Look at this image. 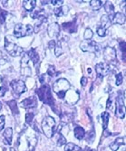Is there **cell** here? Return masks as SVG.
<instances>
[{
  "label": "cell",
  "mask_w": 126,
  "mask_h": 151,
  "mask_svg": "<svg viewBox=\"0 0 126 151\" xmlns=\"http://www.w3.org/2000/svg\"><path fill=\"white\" fill-rule=\"evenodd\" d=\"M35 93L37 94L41 101H43L45 104L51 106L52 109L54 111V100L53 98L51 89L48 85L46 84L42 85L39 89L35 90Z\"/></svg>",
  "instance_id": "6da1fadb"
},
{
  "label": "cell",
  "mask_w": 126,
  "mask_h": 151,
  "mask_svg": "<svg viewBox=\"0 0 126 151\" xmlns=\"http://www.w3.org/2000/svg\"><path fill=\"white\" fill-rule=\"evenodd\" d=\"M69 89H70V83L67 80L64 78L58 79L53 85L54 91L57 94V96L60 99H63L65 97V94L69 91Z\"/></svg>",
  "instance_id": "7a4b0ae2"
},
{
  "label": "cell",
  "mask_w": 126,
  "mask_h": 151,
  "mask_svg": "<svg viewBox=\"0 0 126 151\" xmlns=\"http://www.w3.org/2000/svg\"><path fill=\"white\" fill-rule=\"evenodd\" d=\"M42 129L44 131V134L46 136V138L51 139L54 136L55 130V120L54 118L47 116L44 119L42 122Z\"/></svg>",
  "instance_id": "3957f363"
},
{
  "label": "cell",
  "mask_w": 126,
  "mask_h": 151,
  "mask_svg": "<svg viewBox=\"0 0 126 151\" xmlns=\"http://www.w3.org/2000/svg\"><path fill=\"white\" fill-rule=\"evenodd\" d=\"M5 48L10 55L14 57L21 55L23 52V48L11 41L10 36H7L5 39Z\"/></svg>",
  "instance_id": "277c9868"
},
{
  "label": "cell",
  "mask_w": 126,
  "mask_h": 151,
  "mask_svg": "<svg viewBox=\"0 0 126 151\" xmlns=\"http://www.w3.org/2000/svg\"><path fill=\"white\" fill-rule=\"evenodd\" d=\"M33 32H34V28L30 24H16L15 28H14V35L17 38H22L25 36L31 35Z\"/></svg>",
  "instance_id": "5b68a950"
},
{
  "label": "cell",
  "mask_w": 126,
  "mask_h": 151,
  "mask_svg": "<svg viewBox=\"0 0 126 151\" xmlns=\"http://www.w3.org/2000/svg\"><path fill=\"white\" fill-rule=\"evenodd\" d=\"M80 48L83 52H98L100 51V45L93 40H85L80 44Z\"/></svg>",
  "instance_id": "8992f818"
},
{
  "label": "cell",
  "mask_w": 126,
  "mask_h": 151,
  "mask_svg": "<svg viewBox=\"0 0 126 151\" xmlns=\"http://www.w3.org/2000/svg\"><path fill=\"white\" fill-rule=\"evenodd\" d=\"M115 115L119 119H124L125 116V106H124V97L122 92H120L116 100V111Z\"/></svg>",
  "instance_id": "52a82bcc"
},
{
  "label": "cell",
  "mask_w": 126,
  "mask_h": 151,
  "mask_svg": "<svg viewBox=\"0 0 126 151\" xmlns=\"http://www.w3.org/2000/svg\"><path fill=\"white\" fill-rule=\"evenodd\" d=\"M29 61L30 58L27 52L24 53L21 59V74H23L24 76H30L32 74L31 68L29 66Z\"/></svg>",
  "instance_id": "ba28073f"
},
{
  "label": "cell",
  "mask_w": 126,
  "mask_h": 151,
  "mask_svg": "<svg viewBox=\"0 0 126 151\" xmlns=\"http://www.w3.org/2000/svg\"><path fill=\"white\" fill-rule=\"evenodd\" d=\"M11 87L13 89V91L15 93L17 97L24 93L26 91V86L25 84V82L21 80H14L11 81Z\"/></svg>",
  "instance_id": "9c48e42d"
},
{
  "label": "cell",
  "mask_w": 126,
  "mask_h": 151,
  "mask_svg": "<svg viewBox=\"0 0 126 151\" xmlns=\"http://www.w3.org/2000/svg\"><path fill=\"white\" fill-rule=\"evenodd\" d=\"M95 72L99 78H103L110 72V65L106 63H99L95 65Z\"/></svg>",
  "instance_id": "30bf717a"
},
{
  "label": "cell",
  "mask_w": 126,
  "mask_h": 151,
  "mask_svg": "<svg viewBox=\"0 0 126 151\" xmlns=\"http://www.w3.org/2000/svg\"><path fill=\"white\" fill-rule=\"evenodd\" d=\"M104 60L108 63L114 62L116 60V57H117L116 50L113 47H110V46L105 47L104 51Z\"/></svg>",
  "instance_id": "8fae6325"
},
{
  "label": "cell",
  "mask_w": 126,
  "mask_h": 151,
  "mask_svg": "<svg viewBox=\"0 0 126 151\" xmlns=\"http://www.w3.org/2000/svg\"><path fill=\"white\" fill-rule=\"evenodd\" d=\"M47 33L51 38H56L59 36L60 34V26L57 23H53L48 25L47 27Z\"/></svg>",
  "instance_id": "7c38bea8"
},
{
  "label": "cell",
  "mask_w": 126,
  "mask_h": 151,
  "mask_svg": "<svg viewBox=\"0 0 126 151\" xmlns=\"http://www.w3.org/2000/svg\"><path fill=\"white\" fill-rule=\"evenodd\" d=\"M20 106L24 109H33L35 108L37 106V100L36 97H34V96H31V97L27 98L25 100H24L23 101H21Z\"/></svg>",
  "instance_id": "4fadbf2b"
},
{
  "label": "cell",
  "mask_w": 126,
  "mask_h": 151,
  "mask_svg": "<svg viewBox=\"0 0 126 151\" xmlns=\"http://www.w3.org/2000/svg\"><path fill=\"white\" fill-rule=\"evenodd\" d=\"M62 27L63 29L65 31V32H68V33H75L77 31V28H78V24L76 23V19H75L74 21H70V22H66V23H64L62 24Z\"/></svg>",
  "instance_id": "5bb4252c"
},
{
  "label": "cell",
  "mask_w": 126,
  "mask_h": 151,
  "mask_svg": "<svg viewBox=\"0 0 126 151\" xmlns=\"http://www.w3.org/2000/svg\"><path fill=\"white\" fill-rule=\"evenodd\" d=\"M69 11V7L67 6H58V7H55L54 9V15L56 16L57 17H63L67 15V13Z\"/></svg>",
  "instance_id": "9a60e30c"
},
{
  "label": "cell",
  "mask_w": 126,
  "mask_h": 151,
  "mask_svg": "<svg viewBox=\"0 0 126 151\" xmlns=\"http://www.w3.org/2000/svg\"><path fill=\"white\" fill-rule=\"evenodd\" d=\"M112 20H113V22L115 24H123L125 23V16H124V14H122L121 12H117L114 15Z\"/></svg>",
  "instance_id": "2e32d148"
},
{
  "label": "cell",
  "mask_w": 126,
  "mask_h": 151,
  "mask_svg": "<svg viewBox=\"0 0 126 151\" xmlns=\"http://www.w3.org/2000/svg\"><path fill=\"white\" fill-rule=\"evenodd\" d=\"M4 139H5V143L7 145H11L12 143V137H13V129L12 128H7L5 129L4 133Z\"/></svg>",
  "instance_id": "e0dca14e"
},
{
  "label": "cell",
  "mask_w": 126,
  "mask_h": 151,
  "mask_svg": "<svg viewBox=\"0 0 126 151\" xmlns=\"http://www.w3.org/2000/svg\"><path fill=\"white\" fill-rule=\"evenodd\" d=\"M104 6L105 11L109 14V18H110V20H112V18H113L114 15L115 14L114 5L112 4V2H110V1H106L105 4L104 5Z\"/></svg>",
  "instance_id": "ac0fdd59"
},
{
  "label": "cell",
  "mask_w": 126,
  "mask_h": 151,
  "mask_svg": "<svg viewBox=\"0 0 126 151\" xmlns=\"http://www.w3.org/2000/svg\"><path fill=\"white\" fill-rule=\"evenodd\" d=\"M22 3H23V7L26 11H29V12H32L33 9L36 6V2L35 1V0H29V1L24 0Z\"/></svg>",
  "instance_id": "d6986e66"
},
{
  "label": "cell",
  "mask_w": 126,
  "mask_h": 151,
  "mask_svg": "<svg viewBox=\"0 0 126 151\" xmlns=\"http://www.w3.org/2000/svg\"><path fill=\"white\" fill-rule=\"evenodd\" d=\"M74 133H75V138H76L77 139H79V140L83 139V138H85V129H83L82 127H80V126H77V127L75 128Z\"/></svg>",
  "instance_id": "ffe728a7"
},
{
  "label": "cell",
  "mask_w": 126,
  "mask_h": 151,
  "mask_svg": "<svg viewBox=\"0 0 126 151\" xmlns=\"http://www.w3.org/2000/svg\"><path fill=\"white\" fill-rule=\"evenodd\" d=\"M7 105L10 108V109H11V111H12V113H13L14 116H17V115L19 114L17 104L16 101H14V100L13 101H9L7 102Z\"/></svg>",
  "instance_id": "44dd1931"
},
{
  "label": "cell",
  "mask_w": 126,
  "mask_h": 151,
  "mask_svg": "<svg viewBox=\"0 0 126 151\" xmlns=\"http://www.w3.org/2000/svg\"><path fill=\"white\" fill-rule=\"evenodd\" d=\"M27 54H28V56L30 58V61L33 62L34 65H36L39 63V55L34 49H31L28 52H27Z\"/></svg>",
  "instance_id": "7402d4cb"
},
{
  "label": "cell",
  "mask_w": 126,
  "mask_h": 151,
  "mask_svg": "<svg viewBox=\"0 0 126 151\" xmlns=\"http://www.w3.org/2000/svg\"><path fill=\"white\" fill-rule=\"evenodd\" d=\"M124 144V139L123 138H119L116 140H114L113 143L110 144V148L113 151H116L121 145Z\"/></svg>",
  "instance_id": "603a6c76"
},
{
  "label": "cell",
  "mask_w": 126,
  "mask_h": 151,
  "mask_svg": "<svg viewBox=\"0 0 126 151\" xmlns=\"http://www.w3.org/2000/svg\"><path fill=\"white\" fill-rule=\"evenodd\" d=\"M104 1H99V0H92L90 1V6L93 10H99L104 4Z\"/></svg>",
  "instance_id": "cb8c5ba5"
},
{
  "label": "cell",
  "mask_w": 126,
  "mask_h": 151,
  "mask_svg": "<svg viewBox=\"0 0 126 151\" xmlns=\"http://www.w3.org/2000/svg\"><path fill=\"white\" fill-rule=\"evenodd\" d=\"M101 24H102L101 26L104 27V28H105V29H107L108 27L111 25V20H110V18H109L108 16L104 15L101 17Z\"/></svg>",
  "instance_id": "d4e9b609"
},
{
  "label": "cell",
  "mask_w": 126,
  "mask_h": 151,
  "mask_svg": "<svg viewBox=\"0 0 126 151\" xmlns=\"http://www.w3.org/2000/svg\"><path fill=\"white\" fill-rule=\"evenodd\" d=\"M64 151H82L81 147L74 143H67L64 147Z\"/></svg>",
  "instance_id": "484cf974"
},
{
  "label": "cell",
  "mask_w": 126,
  "mask_h": 151,
  "mask_svg": "<svg viewBox=\"0 0 126 151\" xmlns=\"http://www.w3.org/2000/svg\"><path fill=\"white\" fill-rule=\"evenodd\" d=\"M101 116H102V120H103V129H104V130H105L107 129L110 115H109L108 112H103Z\"/></svg>",
  "instance_id": "4316f807"
},
{
  "label": "cell",
  "mask_w": 126,
  "mask_h": 151,
  "mask_svg": "<svg viewBox=\"0 0 126 151\" xmlns=\"http://www.w3.org/2000/svg\"><path fill=\"white\" fill-rule=\"evenodd\" d=\"M68 131H69V128L65 123H61V125L57 129V133H60L64 136V134L66 135L68 133Z\"/></svg>",
  "instance_id": "83f0119b"
},
{
  "label": "cell",
  "mask_w": 126,
  "mask_h": 151,
  "mask_svg": "<svg viewBox=\"0 0 126 151\" xmlns=\"http://www.w3.org/2000/svg\"><path fill=\"white\" fill-rule=\"evenodd\" d=\"M64 52V50L62 48V45H61V41H59V42L57 44H55V46H54V53H55V56H60L61 54Z\"/></svg>",
  "instance_id": "f1b7e54d"
},
{
  "label": "cell",
  "mask_w": 126,
  "mask_h": 151,
  "mask_svg": "<svg viewBox=\"0 0 126 151\" xmlns=\"http://www.w3.org/2000/svg\"><path fill=\"white\" fill-rule=\"evenodd\" d=\"M47 74L51 77H54V76H56L59 74V73L55 70V67L54 66H49L48 67V70H47Z\"/></svg>",
  "instance_id": "f546056e"
},
{
  "label": "cell",
  "mask_w": 126,
  "mask_h": 151,
  "mask_svg": "<svg viewBox=\"0 0 126 151\" xmlns=\"http://www.w3.org/2000/svg\"><path fill=\"white\" fill-rule=\"evenodd\" d=\"M57 136H58V139H57V145L59 147H62L64 146L65 143H66V139H65V137L60 133H57Z\"/></svg>",
  "instance_id": "4dcf8cb0"
},
{
  "label": "cell",
  "mask_w": 126,
  "mask_h": 151,
  "mask_svg": "<svg viewBox=\"0 0 126 151\" xmlns=\"http://www.w3.org/2000/svg\"><path fill=\"white\" fill-rule=\"evenodd\" d=\"M7 15H8L7 11L3 10L2 8H0V23H1V24H4L5 23Z\"/></svg>",
  "instance_id": "1f68e13d"
},
{
  "label": "cell",
  "mask_w": 126,
  "mask_h": 151,
  "mask_svg": "<svg viewBox=\"0 0 126 151\" xmlns=\"http://www.w3.org/2000/svg\"><path fill=\"white\" fill-rule=\"evenodd\" d=\"M34 117H35V114H34L33 112H28V113H26V115H25V121H26L27 124H29V125L32 124L33 119H34Z\"/></svg>",
  "instance_id": "d6a6232c"
},
{
  "label": "cell",
  "mask_w": 126,
  "mask_h": 151,
  "mask_svg": "<svg viewBox=\"0 0 126 151\" xmlns=\"http://www.w3.org/2000/svg\"><path fill=\"white\" fill-rule=\"evenodd\" d=\"M93 31H92L90 28H86V30H85V35H83L85 40H91V39L93 38Z\"/></svg>",
  "instance_id": "836d02e7"
},
{
  "label": "cell",
  "mask_w": 126,
  "mask_h": 151,
  "mask_svg": "<svg viewBox=\"0 0 126 151\" xmlns=\"http://www.w3.org/2000/svg\"><path fill=\"white\" fill-rule=\"evenodd\" d=\"M97 34L99 36L101 37H104L106 35H107V29L104 28V27L100 26V27H98V29H97Z\"/></svg>",
  "instance_id": "e575fe53"
},
{
  "label": "cell",
  "mask_w": 126,
  "mask_h": 151,
  "mask_svg": "<svg viewBox=\"0 0 126 151\" xmlns=\"http://www.w3.org/2000/svg\"><path fill=\"white\" fill-rule=\"evenodd\" d=\"M120 48H121V52L122 53L123 62H125V42L124 41H122V42L120 43Z\"/></svg>",
  "instance_id": "d590c367"
},
{
  "label": "cell",
  "mask_w": 126,
  "mask_h": 151,
  "mask_svg": "<svg viewBox=\"0 0 126 151\" xmlns=\"http://www.w3.org/2000/svg\"><path fill=\"white\" fill-rule=\"evenodd\" d=\"M122 81H123V76H122V73H118L117 75H116V85L117 86H119V85H121L122 84Z\"/></svg>",
  "instance_id": "8d00e7d4"
},
{
  "label": "cell",
  "mask_w": 126,
  "mask_h": 151,
  "mask_svg": "<svg viewBox=\"0 0 126 151\" xmlns=\"http://www.w3.org/2000/svg\"><path fill=\"white\" fill-rule=\"evenodd\" d=\"M5 122H6L5 116H0V131H1L4 129V127H5Z\"/></svg>",
  "instance_id": "74e56055"
},
{
  "label": "cell",
  "mask_w": 126,
  "mask_h": 151,
  "mask_svg": "<svg viewBox=\"0 0 126 151\" xmlns=\"http://www.w3.org/2000/svg\"><path fill=\"white\" fill-rule=\"evenodd\" d=\"M7 89L5 85H1L0 86V97H3V96L5 95V93L7 92Z\"/></svg>",
  "instance_id": "f35d334b"
},
{
  "label": "cell",
  "mask_w": 126,
  "mask_h": 151,
  "mask_svg": "<svg viewBox=\"0 0 126 151\" xmlns=\"http://www.w3.org/2000/svg\"><path fill=\"white\" fill-rule=\"evenodd\" d=\"M113 101H114V94H112V95L110 96V97H109L108 101H107V106H106L107 109H111L112 102H113Z\"/></svg>",
  "instance_id": "ab89813d"
},
{
  "label": "cell",
  "mask_w": 126,
  "mask_h": 151,
  "mask_svg": "<svg viewBox=\"0 0 126 151\" xmlns=\"http://www.w3.org/2000/svg\"><path fill=\"white\" fill-rule=\"evenodd\" d=\"M49 3H51L53 6H61V5H63V3H64V1H56V0H51V1H49Z\"/></svg>",
  "instance_id": "60d3db41"
},
{
  "label": "cell",
  "mask_w": 126,
  "mask_h": 151,
  "mask_svg": "<svg viewBox=\"0 0 126 151\" xmlns=\"http://www.w3.org/2000/svg\"><path fill=\"white\" fill-rule=\"evenodd\" d=\"M87 84V78L86 77H82L81 79V85L82 86H85Z\"/></svg>",
  "instance_id": "b9f144b4"
},
{
  "label": "cell",
  "mask_w": 126,
  "mask_h": 151,
  "mask_svg": "<svg viewBox=\"0 0 126 151\" xmlns=\"http://www.w3.org/2000/svg\"><path fill=\"white\" fill-rule=\"evenodd\" d=\"M54 46H55V42L54 40H51L50 42L48 43V47L50 49H53V48H54Z\"/></svg>",
  "instance_id": "7bdbcfd3"
},
{
  "label": "cell",
  "mask_w": 126,
  "mask_h": 151,
  "mask_svg": "<svg viewBox=\"0 0 126 151\" xmlns=\"http://www.w3.org/2000/svg\"><path fill=\"white\" fill-rule=\"evenodd\" d=\"M94 137H95V135H94V133H93V132H90V133H89V138H88V140H89V142H90V143L93 141V139H94Z\"/></svg>",
  "instance_id": "ee69618b"
},
{
  "label": "cell",
  "mask_w": 126,
  "mask_h": 151,
  "mask_svg": "<svg viewBox=\"0 0 126 151\" xmlns=\"http://www.w3.org/2000/svg\"><path fill=\"white\" fill-rule=\"evenodd\" d=\"M83 151H95V150H93V149H91V148H89V147H86Z\"/></svg>",
  "instance_id": "f6af8a7d"
},
{
  "label": "cell",
  "mask_w": 126,
  "mask_h": 151,
  "mask_svg": "<svg viewBox=\"0 0 126 151\" xmlns=\"http://www.w3.org/2000/svg\"><path fill=\"white\" fill-rule=\"evenodd\" d=\"M10 151H16V149L14 148V147H11V148H10Z\"/></svg>",
  "instance_id": "bcb514c9"
},
{
  "label": "cell",
  "mask_w": 126,
  "mask_h": 151,
  "mask_svg": "<svg viewBox=\"0 0 126 151\" xmlns=\"http://www.w3.org/2000/svg\"><path fill=\"white\" fill-rule=\"evenodd\" d=\"M87 71H88V73H92V70L90 69V68H88V70H87Z\"/></svg>",
  "instance_id": "7dc6e473"
},
{
  "label": "cell",
  "mask_w": 126,
  "mask_h": 151,
  "mask_svg": "<svg viewBox=\"0 0 126 151\" xmlns=\"http://www.w3.org/2000/svg\"><path fill=\"white\" fill-rule=\"evenodd\" d=\"M2 109V103L0 102V109Z\"/></svg>",
  "instance_id": "c3c4849f"
}]
</instances>
